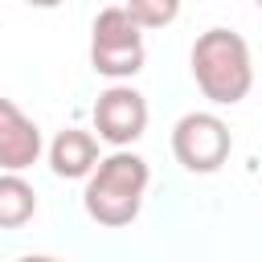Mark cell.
Listing matches in <instances>:
<instances>
[{"label":"cell","instance_id":"6da1fadb","mask_svg":"<svg viewBox=\"0 0 262 262\" xmlns=\"http://www.w3.org/2000/svg\"><path fill=\"white\" fill-rule=\"evenodd\" d=\"M147 180H151L147 160L135 151H111L106 160H98V168L86 176V192H82L90 221H98L106 229L131 225L143 209Z\"/></svg>","mask_w":262,"mask_h":262},{"label":"cell","instance_id":"7a4b0ae2","mask_svg":"<svg viewBox=\"0 0 262 262\" xmlns=\"http://www.w3.org/2000/svg\"><path fill=\"white\" fill-rule=\"evenodd\" d=\"M192 78L201 94L217 106H233L254 86V57L242 33L233 29H209L192 45Z\"/></svg>","mask_w":262,"mask_h":262},{"label":"cell","instance_id":"3957f363","mask_svg":"<svg viewBox=\"0 0 262 262\" xmlns=\"http://www.w3.org/2000/svg\"><path fill=\"white\" fill-rule=\"evenodd\" d=\"M143 29L127 16L123 4H111L94 16L90 29V66L102 78H115V86H123V78H135L143 70Z\"/></svg>","mask_w":262,"mask_h":262},{"label":"cell","instance_id":"277c9868","mask_svg":"<svg viewBox=\"0 0 262 262\" xmlns=\"http://www.w3.org/2000/svg\"><path fill=\"white\" fill-rule=\"evenodd\" d=\"M233 151V135L225 127L221 115L213 111H188L176 119L172 127V156L184 172H196V176H209L217 172Z\"/></svg>","mask_w":262,"mask_h":262},{"label":"cell","instance_id":"5b68a950","mask_svg":"<svg viewBox=\"0 0 262 262\" xmlns=\"http://www.w3.org/2000/svg\"><path fill=\"white\" fill-rule=\"evenodd\" d=\"M94 131L115 151H127L147 131V98L135 86H111L94 102Z\"/></svg>","mask_w":262,"mask_h":262},{"label":"cell","instance_id":"8992f818","mask_svg":"<svg viewBox=\"0 0 262 262\" xmlns=\"http://www.w3.org/2000/svg\"><path fill=\"white\" fill-rule=\"evenodd\" d=\"M41 127L12 102V98H0V168L4 172H25L41 160Z\"/></svg>","mask_w":262,"mask_h":262},{"label":"cell","instance_id":"52a82bcc","mask_svg":"<svg viewBox=\"0 0 262 262\" xmlns=\"http://www.w3.org/2000/svg\"><path fill=\"white\" fill-rule=\"evenodd\" d=\"M49 168L61 180H82L98 168V139L82 127H66L49 143Z\"/></svg>","mask_w":262,"mask_h":262},{"label":"cell","instance_id":"ba28073f","mask_svg":"<svg viewBox=\"0 0 262 262\" xmlns=\"http://www.w3.org/2000/svg\"><path fill=\"white\" fill-rule=\"evenodd\" d=\"M37 213V192L25 176L0 172V229H20Z\"/></svg>","mask_w":262,"mask_h":262},{"label":"cell","instance_id":"9c48e42d","mask_svg":"<svg viewBox=\"0 0 262 262\" xmlns=\"http://www.w3.org/2000/svg\"><path fill=\"white\" fill-rule=\"evenodd\" d=\"M123 8H127V16H131L139 29H160V25L176 20V12H180L176 0H131V4H123Z\"/></svg>","mask_w":262,"mask_h":262},{"label":"cell","instance_id":"30bf717a","mask_svg":"<svg viewBox=\"0 0 262 262\" xmlns=\"http://www.w3.org/2000/svg\"><path fill=\"white\" fill-rule=\"evenodd\" d=\"M16 262H61V258H49V254H25V258H16Z\"/></svg>","mask_w":262,"mask_h":262}]
</instances>
